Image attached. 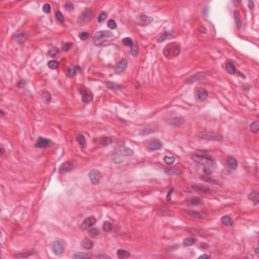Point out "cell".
<instances>
[{
	"mask_svg": "<svg viewBox=\"0 0 259 259\" xmlns=\"http://www.w3.org/2000/svg\"><path fill=\"white\" fill-rule=\"evenodd\" d=\"M191 158H192L196 163L202 165L206 174H210V173L213 172V169L215 168L216 163H215V160L210 157V156L206 155V154L195 153L194 155H192Z\"/></svg>",
	"mask_w": 259,
	"mask_h": 259,
	"instance_id": "1",
	"label": "cell"
},
{
	"mask_svg": "<svg viewBox=\"0 0 259 259\" xmlns=\"http://www.w3.org/2000/svg\"><path fill=\"white\" fill-rule=\"evenodd\" d=\"M180 51L181 49H180V45L178 43H170L164 48L163 54L167 59H172V58L177 57L180 54Z\"/></svg>",
	"mask_w": 259,
	"mask_h": 259,
	"instance_id": "2",
	"label": "cell"
},
{
	"mask_svg": "<svg viewBox=\"0 0 259 259\" xmlns=\"http://www.w3.org/2000/svg\"><path fill=\"white\" fill-rule=\"evenodd\" d=\"M113 38V35L111 33L107 31H98L97 33L95 35L94 37V44L99 46L101 45V43H103L104 41H107V39H111Z\"/></svg>",
	"mask_w": 259,
	"mask_h": 259,
	"instance_id": "3",
	"label": "cell"
},
{
	"mask_svg": "<svg viewBox=\"0 0 259 259\" xmlns=\"http://www.w3.org/2000/svg\"><path fill=\"white\" fill-rule=\"evenodd\" d=\"M199 139L208 140V141H222V136L216 133H210V132H200L197 134Z\"/></svg>",
	"mask_w": 259,
	"mask_h": 259,
	"instance_id": "4",
	"label": "cell"
},
{
	"mask_svg": "<svg viewBox=\"0 0 259 259\" xmlns=\"http://www.w3.org/2000/svg\"><path fill=\"white\" fill-rule=\"evenodd\" d=\"M79 91L81 93L82 100H83L84 103H89V102H91L93 100V94L89 89L85 88L84 86H81L79 87Z\"/></svg>",
	"mask_w": 259,
	"mask_h": 259,
	"instance_id": "5",
	"label": "cell"
},
{
	"mask_svg": "<svg viewBox=\"0 0 259 259\" xmlns=\"http://www.w3.org/2000/svg\"><path fill=\"white\" fill-rule=\"evenodd\" d=\"M92 14H93V11L91 8L85 9V10L81 13V15H80L79 19H78V22L81 23V25H85V23H87V22L91 19Z\"/></svg>",
	"mask_w": 259,
	"mask_h": 259,
	"instance_id": "6",
	"label": "cell"
},
{
	"mask_svg": "<svg viewBox=\"0 0 259 259\" xmlns=\"http://www.w3.org/2000/svg\"><path fill=\"white\" fill-rule=\"evenodd\" d=\"M191 188L194 191H196V192L202 193V194H210V193L214 192L213 189H210V188L206 187L204 185H200V184H192Z\"/></svg>",
	"mask_w": 259,
	"mask_h": 259,
	"instance_id": "7",
	"label": "cell"
},
{
	"mask_svg": "<svg viewBox=\"0 0 259 259\" xmlns=\"http://www.w3.org/2000/svg\"><path fill=\"white\" fill-rule=\"evenodd\" d=\"M88 177L90 179V181L92 182V184H98L100 181V178H101V173L100 171L96 170V169H93L89 172L88 174Z\"/></svg>",
	"mask_w": 259,
	"mask_h": 259,
	"instance_id": "8",
	"label": "cell"
},
{
	"mask_svg": "<svg viewBox=\"0 0 259 259\" xmlns=\"http://www.w3.org/2000/svg\"><path fill=\"white\" fill-rule=\"evenodd\" d=\"M146 147L149 149L150 151H156V150H160L162 148V143L160 142L159 140L154 139V140H150L146 143Z\"/></svg>",
	"mask_w": 259,
	"mask_h": 259,
	"instance_id": "9",
	"label": "cell"
},
{
	"mask_svg": "<svg viewBox=\"0 0 259 259\" xmlns=\"http://www.w3.org/2000/svg\"><path fill=\"white\" fill-rule=\"evenodd\" d=\"M206 77V73H202V72H198V73H195L193 75H191L190 77H188L187 79L185 80V83L186 84H192L194 82L197 81H200L202 79Z\"/></svg>",
	"mask_w": 259,
	"mask_h": 259,
	"instance_id": "10",
	"label": "cell"
},
{
	"mask_svg": "<svg viewBox=\"0 0 259 259\" xmlns=\"http://www.w3.org/2000/svg\"><path fill=\"white\" fill-rule=\"evenodd\" d=\"M52 250L56 255H61L64 251V244L60 240H57L53 243L52 245Z\"/></svg>",
	"mask_w": 259,
	"mask_h": 259,
	"instance_id": "11",
	"label": "cell"
},
{
	"mask_svg": "<svg viewBox=\"0 0 259 259\" xmlns=\"http://www.w3.org/2000/svg\"><path fill=\"white\" fill-rule=\"evenodd\" d=\"M127 67H128V61H127L126 59H123L122 61H120V62L115 65V72L117 74H121V73H123L125 70H126Z\"/></svg>",
	"mask_w": 259,
	"mask_h": 259,
	"instance_id": "12",
	"label": "cell"
},
{
	"mask_svg": "<svg viewBox=\"0 0 259 259\" xmlns=\"http://www.w3.org/2000/svg\"><path fill=\"white\" fill-rule=\"evenodd\" d=\"M195 95L199 101H204L208 98V91L202 87H198L195 91Z\"/></svg>",
	"mask_w": 259,
	"mask_h": 259,
	"instance_id": "13",
	"label": "cell"
},
{
	"mask_svg": "<svg viewBox=\"0 0 259 259\" xmlns=\"http://www.w3.org/2000/svg\"><path fill=\"white\" fill-rule=\"evenodd\" d=\"M96 223V219L94 217H88L84 220V222L82 223L81 225V229L82 230H86V229H89L90 227H92L94 224Z\"/></svg>",
	"mask_w": 259,
	"mask_h": 259,
	"instance_id": "14",
	"label": "cell"
},
{
	"mask_svg": "<svg viewBox=\"0 0 259 259\" xmlns=\"http://www.w3.org/2000/svg\"><path fill=\"white\" fill-rule=\"evenodd\" d=\"M74 168V162L73 161H67L65 163H63L60 167H59V171L61 173L63 172H69Z\"/></svg>",
	"mask_w": 259,
	"mask_h": 259,
	"instance_id": "15",
	"label": "cell"
},
{
	"mask_svg": "<svg viewBox=\"0 0 259 259\" xmlns=\"http://www.w3.org/2000/svg\"><path fill=\"white\" fill-rule=\"evenodd\" d=\"M50 145H52L51 141L46 139V138H43V137L39 138L38 141H37V143H36V147H38V148H47V147H49Z\"/></svg>",
	"mask_w": 259,
	"mask_h": 259,
	"instance_id": "16",
	"label": "cell"
},
{
	"mask_svg": "<svg viewBox=\"0 0 259 259\" xmlns=\"http://www.w3.org/2000/svg\"><path fill=\"white\" fill-rule=\"evenodd\" d=\"M152 20H153L152 17H150V16H148V15H140L137 17L136 21H137L140 25H149V23H151Z\"/></svg>",
	"mask_w": 259,
	"mask_h": 259,
	"instance_id": "17",
	"label": "cell"
},
{
	"mask_svg": "<svg viewBox=\"0 0 259 259\" xmlns=\"http://www.w3.org/2000/svg\"><path fill=\"white\" fill-rule=\"evenodd\" d=\"M226 165L227 167H228L229 169H231V170H235V169L238 167V162H237V159L234 157H228L226 160Z\"/></svg>",
	"mask_w": 259,
	"mask_h": 259,
	"instance_id": "18",
	"label": "cell"
},
{
	"mask_svg": "<svg viewBox=\"0 0 259 259\" xmlns=\"http://www.w3.org/2000/svg\"><path fill=\"white\" fill-rule=\"evenodd\" d=\"M184 212H185L186 215H188L189 217L193 218V219H198V220H200V219H202V218L204 217V214L199 213V212H196V210H184Z\"/></svg>",
	"mask_w": 259,
	"mask_h": 259,
	"instance_id": "19",
	"label": "cell"
},
{
	"mask_svg": "<svg viewBox=\"0 0 259 259\" xmlns=\"http://www.w3.org/2000/svg\"><path fill=\"white\" fill-rule=\"evenodd\" d=\"M117 154H120V155H124V156L133 155V151H132L130 148H128V147H125V146L120 147V148L117 149Z\"/></svg>",
	"mask_w": 259,
	"mask_h": 259,
	"instance_id": "20",
	"label": "cell"
},
{
	"mask_svg": "<svg viewBox=\"0 0 259 259\" xmlns=\"http://www.w3.org/2000/svg\"><path fill=\"white\" fill-rule=\"evenodd\" d=\"M14 41H15L16 43H18V44H22V43H25V40H27V33H23V31H20V33H17L14 36Z\"/></svg>",
	"mask_w": 259,
	"mask_h": 259,
	"instance_id": "21",
	"label": "cell"
},
{
	"mask_svg": "<svg viewBox=\"0 0 259 259\" xmlns=\"http://www.w3.org/2000/svg\"><path fill=\"white\" fill-rule=\"evenodd\" d=\"M95 143H98L100 146H107L113 143V139L109 137H101L99 140H95Z\"/></svg>",
	"mask_w": 259,
	"mask_h": 259,
	"instance_id": "22",
	"label": "cell"
},
{
	"mask_svg": "<svg viewBox=\"0 0 259 259\" xmlns=\"http://www.w3.org/2000/svg\"><path fill=\"white\" fill-rule=\"evenodd\" d=\"M184 123V117H174L168 120V124L173 125V126H180Z\"/></svg>",
	"mask_w": 259,
	"mask_h": 259,
	"instance_id": "23",
	"label": "cell"
},
{
	"mask_svg": "<svg viewBox=\"0 0 259 259\" xmlns=\"http://www.w3.org/2000/svg\"><path fill=\"white\" fill-rule=\"evenodd\" d=\"M248 198L250 199L251 202H253V204H258L259 202V194L257 191H252V192L250 193V194L248 195Z\"/></svg>",
	"mask_w": 259,
	"mask_h": 259,
	"instance_id": "24",
	"label": "cell"
},
{
	"mask_svg": "<svg viewBox=\"0 0 259 259\" xmlns=\"http://www.w3.org/2000/svg\"><path fill=\"white\" fill-rule=\"evenodd\" d=\"M226 70L228 73L230 74H239L240 72L237 70V68L235 67V65L230 64V63H227L226 64Z\"/></svg>",
	"mask_w": 259,
	"mask_h": 259,
	"instance_id": "25",
	"label": "cell"
},
{
	"mask_svg": "<svg viewBox=\"0 0 259 259\" xmlns=\"http://www.w3.org/2000/svg\"><path fill=\"white\" fill-rule=\"evenodd\" d=\"M202 200L199 197H192V198L188 199L187 202H186V204H188V206H199V204H202Z\"/></svg>",
	"mask_w": 259,
	"mask_h": 259,
	"instance_id": "26",
	"label": "cell"
},
{
	"mask_svg": "<svg viewBox=\"0 0 259 259\" xmlns=\"http://www.w3.org/2000/svg\"><path fill=\"white\" fill-rule=\"evenodd\" d=\"M234 18H235V23L237 25L238 29H241L242 27V19H241V16H240L239 11H234Z\"/></svg>",
	"mask_w": 259,
	"mask_h": 259,
	"instance_id": "27",
	"label": "cell"
},
{
	"mask_svg": "<svg viewBox=\"0 0 259 259\" xmlns=\"http://www.w3.org/2000/svg\"><path fill=\"white\" fill-rule=\"evenodd\" d=\"M172 36H173L172 31H165V33H162V36H160V37H159V39H158V43L164 42V41H166L167 39L172 38Z\"/></svg>",
	"mask_w": 259,
	"mask_h": 259,
	"instance_id": "28",
	"label": "cell"
},
{
	"mask_svg": "<svg viewBox=\"0 0 259 259\" xmlns=\"http://www.w3.org/2000/svg\"><path fill=\"white\" fill-rule=\"evenodd\" d=\"M77 70H80V68L78 66H71L69 67L68 70H67V75L69 77H74L77 73Z\"/></svg>",
	"mask_w": 259,
	"mask_h": 259,
	"instance_id": "29",
	"label": "cell"
},
{
	"mask_svg": "<svg viewBox=\"0 0 259 259\" xmlns=\"http://www.w3.org/2000/svg\"><path fill=\"white\" fill-rule=\"evenodd\" d=\"M222 224L224 226H227V227H230L233 225V219L230 217V216H224L222 218Z\"/></svg>",
	"mask_w": 259,
	"mask_h": 259,
	"instance_id": "30",
	"label": "cell"
},
{
	"mask_svg": "<svg viewBox=\"0 0 259 259\" xmlns=\"http://www.w3.org/2000/svg\"><path fill=\"white\" fill-rule=\"evenodd\" d=\"M81 245H82V247H83L84 249H86V250H89V249H92L93 242L91 241V240H89V239H84L83 241H82Z\"/></svg>",
	"mask_w": 259,
	"mask_h": 259,
	"instance_id": "31",
	"label": "cell"
},
{
	"mask_svg": "<svg viewBox=\"0 0 259 259\" xmlns=\"http://www.w3.org/2000/svg\"><path fill=\"white\" fill-rule=\"evenodd\" d=\"M117 256L120 259H124V258H127V257L130 256V253H129L127 250H125V249H119L117 252Z\"/></svg>",
	"mask_w": 259,
	"mask_h": 259,
	"instance_id": "32",
	"label": "cell"
},
{
	"mask_svg": "<svg viewBox=\"0 0 259 259\" xmlns=\"http://www.w3.org/2000/svg\"><path fill=\"white\" fill-rule=\"evenodd\" d=\"M163 161H164V163L167 164V165H173V164H174V162H175V156H173V155H167V156H165V157H164Z\"/></svg>",
	"mask_w": 259,
	"mask_h": 259,
	"instance_id": "33",
	"label": "cell"
},
{
	"mask_svg": "<svg viewBox=\"0 0 259 259\" xmlns=\"http://www.w3.org/2000/svg\"><path fill=\"white\" fill-rule=\"evenodd\" d=\"M76 139H77L78 144H79L82 148L84 149L85 147H86V140H85L84 136L81 135V134H79V135H77V138H76Z\"/></svg>",
	"mask_w": 259,
	"mask_h": 259,
	"instance_id": "34",
	"label": "cell"
},
{
	"mask_svg": "<svg viewBox=\"0 0 259 259\" xmlns=\"http://www.w3.org/2000/svg\"><path fill=\"white\" fill-rule=\"evenodd\" d=\"M195 242H196L195 238L189 237V238H186V239H184V240H183V245H184V246H187V247H189V246L194 245Z\"/></svg>",
	"mask_w": 259,
	"mask_h": 259,
	"instance_id": "35",
	"label": "cell"
},
{
	"mask_svg": "<svg viewBox=\"0 0 259 259\" xmlns=\"http://www.w3.org/2000/svg\"><path fill=\"white\" fill-rule=\"evenodd\" d=\"M102 229L105 233H109L113 230V224L109 223V222H104L103 225H102Z\"/></svg>",
	"mask_w": 259,
	"mask_h": 259,
	"instance_id": "36",
	"label": "cell"
},
{
	"mask_svg": "<svg viewBox=\"0 0 259 259\" xmlns=\"http://www.w3.org/2000/svg\"><path fill=\"white\" fill-rule=\"evenodd\" d=\"M165 172L169 175H173V174H181L182 171L179 170V169H175V168H171V169H165Z\"/></svg>",
	"mask_w": 259,
	"mask_h": 259,
	"instance_id": "37",
	"label": "cell"
},
{
	"mask_svg": "<svg viewBox=\"0 0 259 259\" xmlns=\"http://www.w3.org/2000/svg\"><path fill=\"white\" fill-rule=\"evenodd\" d=\"M250 129H251V131H252L253 133H258V131H259V123L257 122V121L253 122L252 124L250 125Z\"/></svg>",
	"mask_w": 259,
	"mask_h": 259,
	"instance_id": "38",
	"label": "cell"
},
{
	"mask_svg": "<svg viewBox=\"0 0 259 259\" xmlns=\"http://www.w3.org/2000/svg\"><path fill=\"white\" fill-rule=\"evenodd\" d=\"M58 66H59V62L56 61V60H52V61H50V62L48 63V67H49L50 69H52V70L57 69Z\"/></svg>",
	"mask_w": 259,
	"mask_h": 259,
	"instance_id": "39",
	"label": "cell"
},
{
	"mask_svg": "<svg viewBox=\"0 0 259 259\" xmlns=\"http://www.w3.org/2000/svg\"><path fill=\"white\" fill-rule=\"evenodd\" d=\"M105 85H107V86L109 87V89H121L120 85L115 84V83H113V82H111V81H107V82H105Z\"/></svg>",
	"mask_w": 259,
	"mask_h": 259,
	"instance_id": "40",
	"label": "cell"
},
{
	"mask_svg": "<svg viewBox=\"0 0 259 259\" xmlns=\"http://www.w3.org/2000/svg\"><path fill=\"white\" fill-rule=\"evenodd\" d=\"M123 44H124L125 46L132 48V47H133V45H134V42H133V40H132L131 38H125L124 40H123Z\"/></svg>",
	"mask_w": 259,
	"mask_h": 259,
	"instance_id": "41",
	"label": "cell"
},
{
	"mask_svg": "<svg viewBox=\"0 0 259 259\" xmlns=\"http://www.w3.org/2000/svg\"><path fill=\"white\" fill-rule=\"evenodd\" d=\"M138 52H139V48H138V44H136V43H134L133 47L131 48V55L134 56V57H136V56L138 55Z\"/></svg>",
	"mask_w": 259,
	"mask_h": 259,
	"instance_id": "42",
	"label": "cell"
},
{
	"mask_svg": "<svg viewBox=\"0 0 259 259\" xmlns=\"http://www.w3.org/2000/svg\"><path fill=\"white\" fill-rule=\"evenodd\" d=\"M89 234L92 236V237H97L99 235V230L97 228H91L89 229Z\"/></svg>",
	"mask_w": 259,
	"mask_h": 259,
	"instance_id": "43",
	"label": "cell"
},
{
	"mask_svg": "<svg viewBox=\"0 0 259 259\" xmlns=\"http://www.w3.org/2000/svg\"><path fill=\"white\" fill-rule=\"evenodd\" d=\"M107 13L105 12V11H101L99 13V15H98V22H103L104 20H105V18H107Z\"/></svg>",
	"mask_w": 259,
	"mask_h": 259,
	"instance_id": "44",
	"label": "cell"
},
{
	"mask_svg": "<svg viewBox=\"0 0 259 259\" xmlns=\"http://www.w3.org/2000/svg\"><path fill=\"white\" fill-rule=\"evenodd\" d=\"M56 18H57V20L59 22H64V20H65L64 15H63V13L61 11H57V12H56Z\"/></svg>",
	"mask_w": 259,
	"mask_h": 259,
	"instance_id": "45",
	"label": "cell"
},
{
	"mask_svg": "<svg viewBox=\"0 0 259 259\" xmlns=\"http://www.w3.org/2000/svg\"><path fill=\"white\" fill-rule=\"evenodd\" d=\"M58 53H59V50H58L57 48H51V49L49 50V52H48L49 56H51V57H56V56L58 55Z\"/></svg>",
	"mask_w": 259,
	"mask_h": 259,
	"instance_id": "46",
	"label": "cell"
},
{
	"mask_svg": "<svg viewBox=\"0 0 259 259\" xmlns=\"http://www.w3.org/2000/svg\"><path fill=\"white\" fill-rule=\"evenodd\" d=\"M154 132V130H152L151 128H146V129H143L142 131L140 132V135L141 136H144V135H148V134H151Z\"/></svg>",
	"mask_w": 259,
	"mask_h": 259,
	"instance_id": "47",
	"label": "cell"
},
{
	"mask_svg": "<svg viewBox=\"0 0 259 259\" xmlns=\"http://www.w3.org/2000/svg\"><path fill=\"white\" fill-rule=\"evenodd\" d=\"M107 27H109V29H117V22L115 21L113 19H111V20H109L107 21Z\"/></svg>",
	"mask_w": 259,
	"mask_h": 259,
	"instance_id": "48",
	"label": "cell"
},
{
	"mask_svg": "<svg viewBox=\"0 0 259 259\" xmlns=\"http://www.w3.org/2000/svg\"><path fill=\"white\" fill-rule=\"evenodd\" d=\"M87 257H89V255L86 254V253H76V254L73 255V258L74 259H77V258H87Z\"/></svg>",
	"mask_w": 259,
	"mask_h": 259,
	"instance_id": "49",
	"label": "cell"
},
{
	"mask_svg": "<svg viewBox=\"0 0 259 259\" xmlns=\"http://www.w3.org/2000/svg\"><path fill=\"white\" fill-rule=\"evenodd\" d=\"M79 38L81 41H85L89 38V33H87V31H82V33L79 35Z\"/></svg>",
	"mask_w": 259,
	"mask_h": 259,
	"instance_id": "50",
	"label": "cell"
},
{
	"mask_svg": "<svg viewBox=\"0 0 259 259\" xmlns=\"http://www.w3.org/2000/svg\"><path fill=\"white\" fill-rule=\"evenodd\" d=\"M43 11L45 13H50L51 12V5L49 3H46V4L43 5Z\"/></svg>",
	"mask_w": 259,
	"mask_h": 259,
	"instance_id": "51",
	"label": "cell"
},
{
	"mask_svg": "<svg viewBox=\"0 0 259 259\" xmlns=\"http://www.w3.org/2000/svg\"><path fill=\"white\" fill-rule=\"evenodd\" d=\"M72 48H73V45L72 44H70V43H65V44L63 45L62 50L63 51H65V52H67V51H69L70 49H72Z\"/></svg>",
	"mask_w": 259,
	"mask_h": 259,
	"instance_id": "52",
	"label": "cell"
},
{
	"mask_svg": "<svg viewBox=\"0 0 259 259\" xmlns=\"http://www.w3.org/2000/svg\"><path fill=\"white\" fill-rule=\"evenodd\" d=\"M65 8H66L68 11H71V10H73V9H74V5H73V3H71V2H66V3H65Z\"/></svg>",
	"mask_w": 259,
	"mask_h": 259,
	"instance_id": "53",
	"label": "cell"
},
{
	"mask_svg": "<svg viewBox=\"0 0 259 259\" xmlns=\"http://www.w3.org/2000/svg\"><path fill=\"white\" fill-rule=\"evenodd\" d=\"M31 253H22V254H16L15 257H29Z\"/></svg>",
	"mask_w": 259,
	"mask_h": 259,
	"instance_id": "54",
	"label": "cell"
},
{
	"mask_svg": "<svg viewBox=\"0 0 259 259\" xmlns=\"http://www.w3.org/2000/svg\"><path fill=\"white\" fill-rule=\"evenodd\" d=\"M97 258H107V259H111V257L109 255H97Z\"/></svg>",
	"mask_w": 259,
	"mask_h": 259,
	"instance_id": "55",
	"label": "cell"
},
{
	"mask_svg": "<svg viewBox=\"0 0 259 259\" xmlns=\"http://www.w3.org/2000/svg\"><path fill=\"white\" fill-rule=\"evenodd\" d=\"M198 258H210V255H206V254H202L198 257Z\"/></svg>",
	"mask_w": 259,
	"mask_h": 259,
	"instance_id": "56",
	"label": "cell"
},
{
	"mask_svg": "<svg viewBox=\"0 0 259 259\" xmlns=\"http://www.w3.org/2000/svg\"><path fill=\"white\" fill-rule=\"evenodd\" d=\"M172 191H173V189H171V190L168 192V195H167V200H169V199H170V197H171V193H172Z\"/></svg>",
	"mask_w": 259,
	"mask_h": 259,
	"instance_id": "57",
	"label": "cell"
},
{
	"mask_svg": "<svg viewBox=\"0 0 259 259\" xmlns=\"http://www.w3.org/2000/svg\"><path fill=\"white\" fill-rule=\"evenodd\" d=\"M248 4H249V7H250V9H252L253 8V2H252V1H249Z\"/></svg>",
	"mask_w": 259,
	"mask_h": 259,
	"instance_id": "58",
	"label": "cell"
},
{
	"mask_svg": "<svg viewBox=\"0 0 259 259\" xmlns=\"http://www.w3.org/2000/svg\"><path fill=\"white\" fill-rule=\"evenodd\" d=\"M1 154H4V148H3V146H1Z\"/></svg>",
	"mask_w": 259,
	"mask_h": 259,
	"instance_id": "59",
	"label": "cell"
},
{
	"mask_svg": "<svg viewBox=\"0 0 259 259\" xmlns=\"http://www.w3.org/2000/svg\"><path fill=\"white\" fill-rule=\"evenodd\" d=\"M255 253H256V254H258V253H259L258 248H255Z\"/></svg>",
	"mask_w": 259,
	"mask_h": 259,
	"instance_id": "60",
	"label": "cell"
},
{
	"mask_svg": "<svg viewBox=\"0 0 259 259\" xmlns=\"http://www.w3.org/2000/svg\"><path fill=\"white\" fill-rule=\"evenodd\" d=\"M5 115V113H4V111H1V115H2V117H3V115Z\"/></svg>",
	"mask_w": 259,
	"mask_h": 259,
	"instance_id": "61",
	"label": "cell"
}]
</instances>
